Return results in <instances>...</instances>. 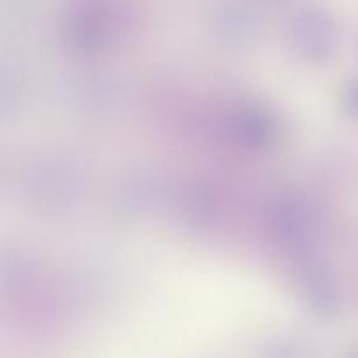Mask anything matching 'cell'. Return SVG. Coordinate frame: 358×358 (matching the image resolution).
<instances>
[{"label":"cell","mask_w":358,"mask_h":358,"mask_svg":"<svg viewBox=\"0 0 358 358\" xmlns=\"http://www.w3.org/2000/svg\"><path fill=\"white\" fill-rule=\"evenodd\" d=\"M357 358H358V357H357Z\"/></svg>","instance_id":"1"}]
</instances>
